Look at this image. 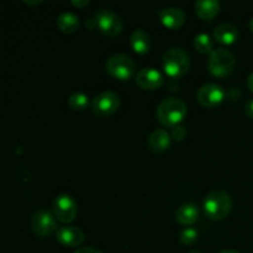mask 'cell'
Segmentation results:
<instances>
[{
    "label": "cell",
    "mask_w": 253,
    "mask_h": 253,
    "mask_svg": "<svg viewBox=\"0 0 253 253\" xmlns=\"http://www.w3.org/2000/svg\"><path fill=\"white\" fill-rule=\"evenodd\" d=\"M74 253H103V252L99 251V250L91 249V247H84V249L77 250V251Z\"/></svg>",
    "instance_id": "cell-24"
},
{
    "label": "cell",
    "mask_w": 253,
    "mask_h": 253,
    "mask_svg": "<svg viewBox=\"0 0 253 253\" xmlns=\"http://www.w3.org/2000/svg\"><path fill=\"white\" fill-rule=\"evenodd\" d=\"M194 47L202 53H211L214 51V41L208 34H199L194 39Z\"/></svg>",
    "instance_id": "cell-20"
},
{
    "label": "cell",
    "mask_w": 253,
    "mask_h": 253,
    "mask_svg": "<svg viewBox=\"0 0 253 253\" xmlns=\"http://www.w3.org/2000/svg\"><path fill=\"white\" fill-rule=\"evenodd\" d=\"M189 253H200L199 251H190Z\"/></svg>",
    "instance_id": "cell-32"
},
{
    "label": "cell",
    "mask_w": 253,
    "mask_h": 253,
    "mask_svg": "<svg viewBox=\"0 0 253 253\" xmlns=\"http://www.w3.org/2000/svg\"><path fill=\"white\" fill-rule=\"evenodd\" d=\"M56 216L51 214L48 210L46 209H39L34 214L31 220L32 225V231L35 232L37 237H41V239H44V237L49 236V235L53 234L57 230L58 225H57Z\"/></svg>",
    "instance_id": "cell-6"
},
{
    "label": "cell",
    "mask_w": 253,
    "mask_h": 253,
    "mask_svg": "<svg viewBox=\"0 0 253 253\" xmlns=\"http://www.w3.org/2000/svg\"><path fill=\"white\" fill-rule=\"evenodd\" d=\"M68 105L71 106V109H73L76 111H83L88 108L89 99L85 94L74 93L73 95L69 96Z\"/></svg>",
    "instance_id": "cell-21"
},
{
    "label": "cell",
    "mask_w": 253,
    "mask_h": 253,
    "mask_svg": "<svg viewBox=\"0 0 253 253\" xmlns=\"http://www.w3.org/2000/svg\"><path fill=\"white\" fill-rule=\"evenodd\" d=\"M170 133L168 131L163 130V128H158L151 133L150 138H148V145H150L151 150L155 152H165L168 150L170 146Z\"/></svg>",
    "instance_id": "cell-15"
},
{
    "label": "cell",
    "mask_w": 253,
    "mask_h": 253,
    "mask_svg": "<svg viewBox=\"0 0 253 253\" xmlns=\"http://www.w3.org/2000/svg\"><path fill=\"white\" fill-rule=\"evenodd\" d=\"M219 10L220 2L217 0H199L195 2V11L203 20H211Z\"/></svg>",
    "instance_id": "cell-17"
},
{
    "label": "cell",
    "mask_w": 253,
    "mask_h": 253,
    "mask_svg": "<svg viewBox=\"0 0 253 253\" xmlns=\"http://www.w3.org/2000/svg\"><path fill=\"white\" fill-rule=\"evenodd\" d=\"M160 19L166 27L172 30H178L184 25L185 14L179 7H166L161 10Z\"/></svg>",
    "instance_id": "cell-13"
},
{
    "label": "cell",
    "mask_w": 253,
    "mask_h": 253,
    "mask_svg": "<svg viewBox=\"0 0 253 253\" xmlns=\"http://www.w3.org/2000/svg\"><path fill=\"white\" fill-rule=\"evenodd\" d=\"M106 72L111 77L120 81H127L135 74V61L127 54H114L109 57L105 63Z\"/></svg>",
    "instance_id": "cell-5"
},
{
    "label": "cell",
    "mask_w": 253,
    "mask_h": 253,
    "mask_svg": "<svg viewBox=\"0 0 253 253\" xmlns=\"http://www.w3.org/2000/svg\"><path fill=\"white\" fill-rule=\"evenodd\" d=\"M190 66L189 56L187 52L178 47H173L166 51L163 56V68L169 77L177 78V77L184 76L188 72Z\"/></svg>",
    "instance_id": "cell-3"
},
{
    "label": "cell",
    "mask_w": 253,
    "mask_h": 253,
    "mask_svg": "<svg viewBox=\"0 0 253 253\" xmlns=\"http://www.w3.org/2000/svg\"><path fill=\"white\" fill-rule=\"evenodd\" d=\"M247 84H249V88H250V90H251L252 93H253V72H252L251 74H250L249 79H247Z\"/></svg>",
    "instance_id": "cell-28"
},
{
    "label": "cell",
    "mask_w": 253,
    "mask_h": 253,
    "mask_svg": "<svg viewBox=\"0 0 253 253\" xmlns=\"http://www.w3.org/2000/svg\"><path fill=\"white\" fill-rule=\"evenodd\" d=\"M246 114L250 116V118L253 119V99L250 101H247L246 104Z\"/></svg>",
    "instance_id": "cell-26"
},
{
    "label": "cell",
    "mask_w": 253,
    "mask_h": 253,
    "mask_svg": "<svg viewBox=\"0 0 253 253\" xmlns=\"http://www.w3.org/2000/svg\"><path fill=\"white\" fill-rule=\"evenodd\" d=\"M120 108V96L114 91H103L94 98L91 110L96 116H109Z\"/></svg>",
    "instance_id": "cell-7"
},
{
    "label": "cell",
    "mask_w": 253,
    "mask_h": 253,
    "mask_svg": "<svg viewBox=\"0 0 253 253\" xmlns=\"http://www.w3.org/2000/svg\"><path fill=\"white\" fill-rule=\"evenodd\" d=\"M24 1L30 5H36V4H41L42 0H24Z\"/></svg>",
    "instance_id": "cell-29"
},
{
    "label": "cell",
    "mask_w": 253,
    "mask_h": 253,
    "mask_svg": "<svg viewBox=\"0 0 253 253\" xmlns=\"http://www.w3.org/2000/svg\"><path fill=\"white\" fill-rule=\"evenodd\" d=\"M187 105L182 99L167 98L157 106V119L163 126L174 127L187 115Z\"/></svg>",
    "instance_id": "cell-1"
},
{
    "label": "cell",
    "mask_w": 253,
    "mask_h": 253,
    "mask_svg": "<svg viewBox=\"0 0 253 253\" xmlns=\"http://www.w3.org/2000/svg\"><path fill=\"white\" fill-rule=\"evenodd\" d=\"M130 44L133 51L140 54H145L151 49L150 35L143 30H135L130 36Z\"/></svg>",
    "instance_id": "cell-16"
},
{
    "label": "cell",
    "mask_w": 253,
    "mask_h": 253,
    "mask_svg": "<svg viewBox=\"0 0 253 253\" xmlns=\"http://www.w3.org/2000/svg\"><path fill=\"white\" fill-rule=\"evenodd\" d=\"M219 253H240V252L232 251V250H225V251H221V252H219Z\"/></svg>",
    "instance_id": "cell-30"
},
{
    "label": "cell",
    "mask_w": 253,
    "mask_h": 253,
    "mask_svg": "<svg viewBox=\"0 0 253 253\" xmlns=\"http://www.w3.org/2000/svg\"><path fill=\"white\" fill-rule=\"evenodd\" d=\"M198 101L205 108H215L220 105L225 98L224 89L214 83L204 84L198 90Z\"/></svg>",
    "instance_id": "cell-10"
},
{
    "label": "cell",
    "mask_w": 253,
    "mask_h": 253,
    "mask_svg": "<svg viewBox=\"0 0 253 253\" xmlns=\"http://www.w3.org/2000/svg\"><path fill=\"white\" fill-rule=\"evenodd\" d=\"M237 37H239V30L236 26L229 24V22L217 25L214 30V39L219 43L231 44L236 41Z\"/></svg>",
    "instance_id": "cell-14"
},
{
    "label": "cell",
    "mask_w": 253,
    "mask_h": 253,
    "mask_svg": "<svg viewBox=\"0 0 253 253\" xmlns=\"http://www.w3.org/2000/svg\"><path fill=\"white\" fill-rule=\"evenodd\" d=\"M175 217H177V221L179 224L189 226V225L194 224L199 217V209L193 204H184L178 208Z\"/></svg>",
    "instance_id": "cell-18"
},
{
    "label": "cell",
    "mask_w": 253,
    "mask_h": 253,
    "mask_svg": "<svg viewBox=\"0 0 253 253\" xmlns=\"http://www.w3.org/2000/svg\"><path fill=\"white\" fill-rule=\"evenodd\" d=\"M198 231L195 229H192V227H187V229L183 230L179 235V241L182 242L185 246H190V245L194 244L198 240Z\"/></svg>",
    "instance_id": "cell-22"
},
{
    "label": "cell",
    "mask_w": 253,
    "mask_h": 253,
    "mask_svg": "<svg viewBox=\"0 0 253 253\" xmlns=\"http://www.w3.org/2000/svg\"><path fill=\"white\" fill-rule=\"evenodd\" d=\"M86 27H88L89 30H94V29H96V27H98V24H96V21H95V19H88L86 20Z\"/></svg>",
    "instance_id": "cell-27"
},
{
    "label": "cell",
    "mask_w": 253,
    "mask_h": 253,
    "mask_svg": "<svg viewBox=\"0 0 253 253\" xmlns=\"http://www.w3.org/2000/svg\"><path fill=\"white\" fill-rule=\"evenodd\" d=\"M250 30L253 32V17L251 19V21H250Z\"/></svg>",
    "instance_id": "cell-31"
},
{
    "label": "cell",
    "mask_w": 253,
    "mask_h": 253,
    "mask_svg": "<svg viewBox=\"0 0 253 253\" xmlns=\"http://www.w3.org/2000/svg\"><path fill=\"white\" fill-rule=\"evenodd\" d=\"M235 57L229 49L215 48L211 53L209 54L208 59V68L210 73L215 77H226L232 73L235 68Z\"/></svg>",
    "instance_id": "cell-4"
},
{
    "label": "cell",
    "mask_w": 253,
    "mask_h": 253,
    "mask_svg": "<svg viewBox=\"0 0 253 253\" xmlns=\"http://www.w3.org/2000/svg\"><path fill=\"white\" fill-rule=\"evenodd\" d=\"M84 232L76 226L61 227L56 234L57 241L67 247L79 246L84 242Z\"/></svg>",
    "instance_id": "cell-12"
},
{
    "label": "cell",
    "mask_w": 253,
    "mask_h": 253,
    "mask_svg": "<svg viewBox=\"0 0 253 253\" xmlns=\"http://www.w3.org/2000/svg\"><path fill=\"white\" fill-rule=\"evenodd\" d=\"M57 27L64 34H73L79 27V19L71 11H64L57 19Z\"/></svg>",
    "instance_id": "cell-19"
},
{
    "label": "cell",
    "mask_w": 253,
    "mask_h": 253,
    "mask_svg": "<svg viewBox=\"0 0 253 253\" xmlns=\"http://www.w3.org/2000/svg\"><path fill=\"white\" fill-rule=\"evenodd\" d=\"M204 211L212 220H222L230 214L232 202L230 195L224 190H212L204 199Z\"/></svg>",
    "instance_id": "cell-2"
},
{
    "label": "cell",
    "mask_w": 253,
    "mask_h": 253,
    "mask_svg": "<svg viewBox=\"0 0 253 253\" xmlns=\"http://www.w3.org/2000/svg\"><path fill=\"white\" fill-rule=\"evenodd\" d=\"M94 19L98 24V29H100V31L108 36H116L123 30L121 19L115 12L109 9H101L96 11V14L94 15Z\"/></svg>",
    "instance_id": "cell-8"
},
{
    "label": "cell",
    "mask_w": 253,
    "mask_h": 253,
    "mask_svg": "<svg viewBox=\"0 0 253 253\" xmlns=\"http://www.w3.org/2000/svg\"><path fill=\"white\" fill-rule=\"evenodd\" d=\"M165 82V77L160 71L155 68H142L136 74V83L138 86L147 90L160 88Z\"/></svg>",
    "instance_id": "cell-11"
},
{
    "label": "cell",
    "mask_w": 253,
    "mask_h": 253,
    "mask_svg": "<svg viewBox=\"0 0 253 253\" xmlns=\"http://www.w3.org/2000/svg\"><path fill=\"white\" fill-rule=\"evenodd\" d=\"M53 214L57 220L63 224L72 222L77 216V204L68 194H62L53 203Z\"/></svg>",
    "instance_id": "cell-9"
},
{
    "label": "cell",
    "mask_w": 253,
    "mask_h": 253,
    "mask_svg": "<svg viewBox=\"0 0 253 253\" xmlns=\"http://www.w3.org/2000/svg\"><path fill=\"white\" fill-rule=\"evenodd\" d=\"M71 2L76 7H84L89 4V0H72Z\"/></svg>",
    "instance_id": "cell-25"
},
{
    "label": "cell",
    "mask_w": 253,
    "mask_h": 253,
    "mask_svg": "<svg viewBox=\"0 0 253 253\" xmlns=\"http://www.w3.org/2000/svg\"><path fill=\"white\" fill-rule=\"evenodd\" d=\"M185 136H187V130H185L183 126H174V127H172V131H170V137L173 138V140L175 141H183L185 138Z\"/></svg>",
    "instance_id": "cell-23"
}]
</instances>
